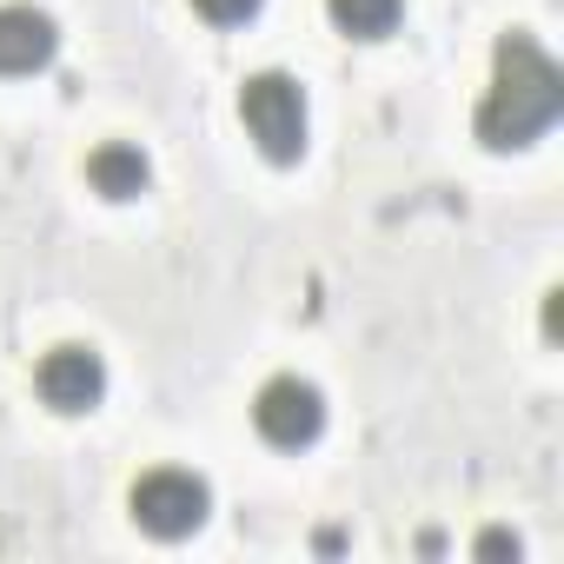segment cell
Listing matches in <instances>:
<instances>
[{
	"mask_svg": "<svg viewBox=\"0 0 564 564\" xmlns=\"http://www.w3.org/2000/svg\"><path fill=\"white\" fill-rule=\"evenodd\" d=\"M239 120H246L252 147H259L265 160H279V166L306 153V87H300L293 74H279V67L252 74V80L239 87Z\"/></svg>",
	"mask_w": 564,
	"mask_h": 564,
	"instance_id": "7a4b0ae2",
	"label": "cell"
},
{
	"mask_svg": "<svg viewBox=\"0 0 564 564\" xmlns=\"http://www.w3.org/2000/svg\"><path fill=\"white\" fill-rule=\"evenodd\" d=\"M193 14L213 21V28H246L259 14V0H193Z\"/></svg>",
	"mask_w": 564,
	"mask_h": 564,
	"instance_id": "9c48e42d",
	"label": "cell"
},
{
	"mask_svg": "<svg viewBox=\"0 0 564 564\" xmlns=\"http://www.w3.org/2000/svg\"><path fill=\"white\" fill-rule=\"evenodd\" d=\"M505 551L518 557V538H511V531H485V538H478V557H505Z\"/></svg>",
	"mask_w": 564,
	"mask_h": 564,
	"instance_id": "30bf717a",
	"label": "cell"
},
{
	"mask_svg": "<svg viewBox=\"0 0 564 564\" xmlns=\"http://www.w3.org/2000/svg\"><path fill=\"white\" fill-rule=\"evenodd\" d=\"M147 180H153V166H147V153H140L133 140H100V147L87 153V186H94L100 199H140Z\"/></svg>",
	"mask_w": 564,
	"mask_h": 564,
	"instance_id": "52a82bcc",
	"label": "cell"
},
{
	"mask_svg": "<svg viewBox=\"0 0 564 564\" xmlns=\"http://www.w3.org/2000/svg\"><path fill=\"white\" fill-rule=\"evenodd\" d=\"M34 392H41L61 419H80V412H94V405L107 399V359H100L94 346L67 339V346L41 352V366H34Z\"/></svg>",
	"mask_w": 564,
	"mask_h": 564,
	"instance_id": "5b68a950",
	"label": "cell"
},
{
	"mask_svg": "<svg viewBox=\"0 0 564 564\" xmlns=\"http://www.w3.org/2000/svg\"><path fill=\"white\" fill-rule=\"evenodd\" d=\"M61 47V28L47 8L28 0H0V74H41Z\"/></svg>",
	"mask_w": 564,
	"mask_h": 564,
	"instance_id": "8992f818",
	"label": "cell"
},
{
	"mask_svg": "<svg viewBox=\"0 0 564 564\" xmlns=\"http://www.w3.org/2000/svg\"><path fill=\"white\" fill-rule=\"evenodd\" d=\"M252 425H259V438L279 445V452H306V445L326 432V399H319L313 379L279 372V379L259 386V399H252Z\"/></svg>",
	"mask_w": 564,
	"mask_h": 564,
	"instance_id": "277c9868",
	"label": "cell"
},
{
	"mask_svg": "<svg viewBox=\"0 0 564 564\" xmlns=\"http://www.w3.org/2000/svg\"><path fill=\"white\" fill-rule=\"evenodd\" d=\"M127 511H133V524H140V531H153V538H186V531H199V524H206L213 491H206V478H199V471H186V465H153V471H140V478H133Z\"/></svg>",
	"mask_w": 564,
	"mask_h": 564,
	"instance_id": "3957f363",
	"label": "cell"
},
{
	"mask_svg": "<svg viewBox=\"0 0 564 564\" xmlns=\"http://www.w3.org/2000/svg\"><path fill=\"white\" fill-rule=\"evenodd\" d=\"M557 113H564V74H557V61H551L524 28H511V34L498 41L491 87H485V100H478V113H471L478 140H485L491 153H518V147L544 140Z\"/></svg>",
	"mask_w": 564,
	"mask_h": 564,
	"instance_id": "6da1fadb",
	"label": "cell"
},
{
	"mask_svg": "<svg viewBox=\"0 0 564 564\" xmlns=\"http://www.w3.org/2000/svg\"><path fill=\"white\" fill-rule=\"evenodd\" d=\"M326 14L352 41H386L399 28V14H405V0H326Z\"/></svg>",
	"mask_w": 564,
	"mask_h": 564,
	"instance_id": "ba28073f",
	"label": "cell"
}]
</instances>
